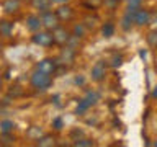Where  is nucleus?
I'll list each match as a JSON object with an SVG mask.
<instances>
[{"label": "nucleus", "instance_id": "nucleus-1", "mask_svg": "<svg viewBox=\"0 0 157 147\" xmlns=\"http://www.w3.org/2000/svg\"><path fill=\"white\" fill-rule=\"evenodd\" d=\"M29 85H31L36 92H44L52 85V75H48L41 70H34L29 77Z\"/></svg>", "mask_w": 157, "mask_h": 147}, {"label": "nucleus", "instance_id": "nucleus-2", "mask_svg": "<svg viewBox=\"0 0 157 147\" xmlns=\"http://www.w3.org/2000/svg\"><path fill=\"white\" fill-rule=\"evenodd\" d=\"M31 41H33V44H36V46H41V47H51L52 44H54L52 31L41 28L39 31H34V33H33Z\"/></svg>", "mask_w": 157, "mask_h": 147}, {"label": "nucleus", "instance_id": "nucleus-3", "mask_svg": "<svg viewBox=\"0 0 157 147\" xmlns=\"http://www.w3.org/2000/svg\"><path fill=\"white\" fill-rule=\"evenodd\" d=\"M39 17H41L43 28H44V29H49V31H52L56 26H59V24H61V21H59L56 12H52V10H46V12L39 13Z\"/></svg>", "mask_w": 157, "mask_h": 147}, {"label": "nucleus", "instance_id": "nucleus-4", "mask_svg": "<svg viewBox=\"0 0 157 147\" xmlns=\"http://www.w3.org/2000/svg\"><path fill=\"white\" fill-rule=\"evenodd\" d=\"M57 66H59L57 59L44 57V59H41V61L36 64V69H38V70H41V72H44V74H48V75H52V74H56Z\"/></svg>", "mask_w": 157, "mask_h": 147}, {"label": "nucleus", "instance_id": "nucleus-5", "mask_svg": "<svg viewBox=\"0 0 157 147\" xmlns=\"http://www.w3.org/2000/svg\"><path fill=\"white\" fill-rule=\"evenodd\" d=\"M71 31H69L67 28H64V26H56L52 29V39H54V44H57V46H66L67 41H69V38H71Z\"/></svg>", "mask_w": 157, "mask_h": 147}, {"label": "nucleus", "instance_id": "nucleus-6", "mask_svg": "<svg viewBox=\"0 0 157 147\" xmlns=\"http://www.w3.org/2000/svg\"><path fill=\"white\" fill-rule=\"evenodd\" d=\"M132 18H134V24L136 26H147V24L151 23V10L147 8H137L134 13H132Z\"/></svg>", "mask_w": 157, "mask_h": 147}, {"label": "nucleus", "instance_id": "nucleus-7", "mask_svg": "<svg viewBox=\"0 0 157 147\" xmlns=\"http://www.w3.org/2000/svg\"><path fill=\"white\" fill-rule=\"evenodd\" d=\"M90 75H92V80L93 82H97V83L103 82V80H105V77H106V64L103 62V61L95 62V66L92 67Z\"/></svg>", "mask_w": 157, "mask_h": 147}, {"label": "nucleus", "instance_id": "nucleus-8", "mask_svg": "<svg viewBox=\"0 0 157 147\" xmlns=\"http://www.w3.org/2000/svg\"><path fill=\"white\" fill-rule=\"evenodd\" d=\"M54 12H56V15H57V18H59L61 23H67V21H71V20L74 18V8L71 7V5H67V3L59 5Z\"/></svg>", "mask_w": 157, "mask_h": 147}, {"label": "nucleus", "instance_id": "nucleus-9", "mask_svg": "<svg viewBox=\"0 0 157 147\" xmlns=\"http://www.w3.org/2000/svg\"><path fill=\"white\" fill-rule=\"evenodd\" d=\"M21 0H3L2 2V10L5 15H8V17H13V15L20 13V10H21Z\"/></svg>", "mask_w": 157, "mask_h": 147}, {"label": "nucleus", "instance_id": "nucleus-10", "mask_svg": "<svg viewBox=\"0 0 157 147\" xmlns=\"http://www.w3.org/2000/svg\"><path fill=\"white\" fill-rule=\"evenodd\" d=\"M26 28L29 29L31 33L34 31H39L43 28V23H41V17L38 13H31L26 17Z\"/></svg>", "mask_w": 157, "mask_h": 147}, {"label": "nucleus", "instance_id": "nucleus-11", "mask_svg": "<svg viewBox=\"0 0 157 147\" xmlns=\"http://www.w3.org/2000/svg\"><path fill=\"white\" fill-rule=\"evenodd\" d=\"M75 49H72V47H69V46H66L61 51V54H59V64H64V66H66V64H72L74 62V59H75Z\"/></svg>", "mask_w": 157, "mask_h": 147}, {"label": "nucleus", "instance_id": "nucleus-12", "mask_svg": "<svg viewBox=\"0 0 157 147\" xmlns=\"http://www.w3.org/2000/svg\"><path fill=\"white\" fill-rule=\"evenodd\" d=\"M15 23L10 20H0V38H12Z\"/></svg>", "mask_w": 157, "mask_h": 147}, {"label": "nucleus", "instance_id": "nucleus-13", "mask_svg": "<svg viewBox=\"0 0 157 147\" xmlns=\"http://www.w3.org/2000/svg\"><path fill=\"white\" fill-rule=\"evenodd\" d=\"M34 144L38 147H52V145H56V137L52 134H43L41 137H38Z\"/></svg>", "mask_w": 157, "mask_h": 147}, {"label": "nucleus", "instance_id": "nucleus-14", "mask_svg": "<svg viewBox=\"0 0 157 147\" xmlns=\"http://www.w3.org/2000/svg\"><path fill=\"white\" fill-rule=\"evenodd\" d=\"M31 7L34 10H38L39 13H43V12H46V10H51L52 8V2L51 0H31Z\"/></svg>", "mask_w": 157, "mask_h": 147}, {"label": "nucleus", "instance_id": "nucleus-15", "mask_svg": "<svg viewBox=\"0 0 157 147\" xmlns=\"http://www.w3.org/2000/svg\"><path fill=\"white\" fill-rule=\"evenodd\" d=\"M132 13L134 12H128L123 15V18H121V28L124 29V31H129V29L132 28V24H134V18H132Z\"/></svg>", "mask_w": 157, "mask_h": 147}, {"label": "nucleus", "instance_id": "nucleus-16", "mask_svg": "<svg viewBox=\"0 0 157 147\" xmlns=\"http://www.w3.org/2000/svg\"><path fill=\"white\" fill-rule=\"evenodd\" d=\"M87 31H88V28L83 23H77V24H74V28H72V34L77 38H80V39L87 36Z\"/></svg>", "mask_w": 157, "mask_h": 147}, {"label": "nucleus", "instance_id": "nucleus-17", "mask_svg": "<svg viewBox=\"0 0 157 147\" xmlns=\"http://www.w3.org/2000/svg\"><path fill=\"white\" fill-rule=\"evenodd\" d=\"M115 31H116V26L111 21H106V23L101 24V34L105 38H111L113 34H115Z\"/></svg>", "mask_w": 157, "mask_h": 147}, {"label": "nucleus", "instance_id": "nucleus-18", "mask_svg": "<svg viewBox=\"0 0 157 147\" xmlns=\"http://www.w3.org/2000/svg\"><path fill=\"white\" fill-rule=\"evenodd\" d=\"M74 147H93L95 145V142L92 139H87V137H80V139H75L74 141Z\"/></svg>", "mask_w": 157, "mask_h": 147}, {"label": "nucleus", "instance_id": "nucleus-19", "mask_svg": "<svg viewBox=\"0 0 157 147\" xmlns=\"http://www.w3.org/2000/svg\"><path fill=\"white\" fill-rule=\"evenodd\" d=\"M15 129V123L10 119H3L0 121V132H13Z\"/></svg>", "mask_w": 157, "mask_h": 147}, {"label": "nucleus", "instance_id": "nucleus-20", "mask_svg": "<svg viewBox=\"0 0 157 147\" xmlns=\"http://www.w3.org/2000/svg\"><path fill=\"white\" fill-rule=\"evenodd\" d=\"M15 136L13 132H0V144H13Z\"/></svg>", "mask_w": 157, "mask_h": 147}, {"label": "nucleus", "instance_id": "nucleus-21", "mask_svg": "<svg viewBox=\"0 0 157 147\" xmlns=\"http://www.w3.org/2000/svg\"><path fill=\"white\" fill-rule=\"evenodd\" d=\"M43 134H44L43 129H41V127H38V126H33L31 129L28 131V137H29V139H33V141H36L38 137H41Z\"/></svg>", "mask_w": 157, "mask_h": 147}, {"label": "nucleus", "instance_id": "nucleus-22", "mask_svg": "<svg viewBox=\"0 0 157 147\" xmlns=\"http://www.w3.org/2000/svg\"><path fill=\"white\" fill-rule=\"evenodd\" d=\"M82 100H85V103L88 106H92V105H95V103L98 101V93H95V92H88L85 96L82 98Z\"/></svg>", "mask_w": 157, "mask_h": 147}, {"label": "nucleus", "instance_id": "nucleus-23", "mask_svg": "<svg viewBox=\"0 0 157 147\" xmlns=\"http://www.w3.org/2000/svg\"><path fill=\"white\" fill-rule=\"evenodd\" d=\"M141 7H142V0H128V10L129 12H136Z\"/></svg>", "mask_w": 157, "mask_h": 147}, {"label": "nucleus", "instance_id": "nucleus-24", "mask_svg": "<svg viewBox=\"0 0 157 147\" xmlns=\"http://www.w3.org/2000/svg\"><path fill=\"white\" fill-rule=\"evenodd\" d=\"M85 5L90 10H97L103 5V0H85Z\"/></svg>", "mask_w": 157, "mask_h": 147}, {"label": "nucleus", "instance_id": "nucleus-25", "mask_svg": "<svg viewBox=\"0 0 157 147\" xmlns=\"http://www.w3.org/2000/svg\"><path fill=\"white\" fill-rule=\"evenodd\" d=\"M103 5H105V8H108V10H115V8H118V5H120V0H103Z\"/></svg>", "mask_w": 157, "mask_h": 147}, {"label": "nucleus", "instance_id": "nucleus-26", "mask_svg": "<svg viewBox=\"0 0 157 147\" xmlns=\"http://www.w3.org/2000/svg\"><path fill=\"white\" fill-rule=\"evenodd\" d=\"M83 24H85V26L90 29V28H95V24H97V18L93 17V20L90 18V17H87L85 20H83Z\"/></svg>", "mask_w": 157, "mask_h": 147}, {"label": "nucleus", "instance_id": "nucleus-27", "mask_svg": "<svg viewBox=\"0 0 157 147\" xmlns=\"http://www.w3.org/2000/svg\"><path fill=\"white\" fill-rule=\"evenodd\" d=\"M52 127L56 131H61L62 127H64V123H62V119L61 118H56V119H52Z\"/></svg>", "mask_w": 157, "mask_h": 147}, {"label": "nucleus", "instance_id": "nucleus-28", "mask_svg": "<svg viewBox=\"0 0 157 147\" xmlns=\"http://www.w3.org/2000/svg\"><path fill=\"white\" fill-rule=\"evenodd\" d=\"M123 64V56H113L111 59V67H120Z\"/></svg>", "mask_w": 157, "mask_h": 147}, {"label": "nucleus", "instance_id": "nucleus-29", "mask_svg": "<svg viewBox=\"0 0 157 147\" xmlns=\"http://www.w3.org/2000/svg\"><path fill=\"white\" fill-rule=\"evenodd\" d=\"M149 43L152 44V46H157V29H154V31H151L149 33Z\"/></svg>", "mask_w": 157, "mask_h": 147}, {"label": "nucleus", "instance_id": "nucleus-30", "mask_svg": "<svg viewBox=\"0 0 157 147\" xmlns=\"http://www.w3.org/2000/svg\"><path fill=\"white\" fill-rule=\"evenodd\" d=\"M52 5H62V3H67L69 0H51Z\"/></svg>", "mask_w": 157, "mask_h": 147}, {"label": "nucleus", "instance_id": "nucleus-31", "mask_svg": "<svg viewBox=\"0 0 157 147\" xmlns=\"http://www.w3.org/2000/svg\"><path fill=\"white\" fill-rule=\"evenodd\" d=\"M151 95H152V98H154V100H157V87L154 88V90H152V93H151Z\"/></svg>", "mask_w": 157, "mask_h": 147}, {"label": "nucleus", "instance_id": "nucleus-32", "mask_svg": "<svg viewBox=\"0 0 157 147\" xmlns=\"http://www.w3.org/2000/svg\"><path fill=\"white\" fill-rule=\"evenodd\" d=\"M75 83H80V85H82V83H83V78H82V77H77V78H75Z\"/></svg>", "mask_w": 157, "mask_h": 147}, {"label": "nucleus", "instance_id": "nucleus-33", "mask_svg": "<svg viewBox=\"0 0 157 147\" xmlns=\"http://www.w3.org/2000/svg\"><path fill=\"white\" fill-rule=\"evenodd\" d=\"M2 87H3V77L0 75V90H2Z\"/></svg>", "mask_w": 157, "mask_h": 147}, {"label": "nucleus", "instance_id": "nucleus-34", "mask_svg": "<svg viewBox=\"0 0 157 147\" xmlns=\"http://www.w3.org/2000/svg\"><path fill=\"white\" fill-rule=\"evenodd\" d=\"M0 51H2V39H0Z\"/></svg>", "mask_w": 157, "mask_h": 147}, {"label": "nucleus", "instance_id": "nucleus-35", "mask_svg": "<svg viewBox=\"0 0 157 147\" xmlns=\"http://www.w3.org/2000/svg\"><path fill=\"white\" fill-rule=\"evenodd\" d=\"M21 2H31V0H21Z\"/></svg>", "mask_w": 157, "mask_h": 147}, {"label": "nucleus", "instance_id": "nucleus-36", "mask_svg": "<svg viewBox=\"0 0 157 147\" xmlns=\"http://www.w3.org/2000/svg\"><path fill=\"white\" fill-rule=\"evenodd\" d=\"M152 145H155V147H157V142H154V144H152Z\"/></svg>", "mask_w": 157, "mask_h": 147}]
</instances>
